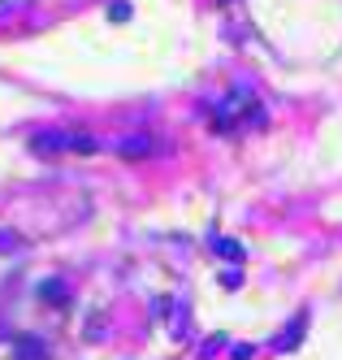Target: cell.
I'll return each instance as SVG.
<instances>
[{"mask_svg": "<svg viewBox=\"0 0 342 360\" xmlns=\"http://www.w3.org/2000/svg\"><path fill=\"white\" fill-rule=\"evenodd\" d=\"M239 117H251V122H265V109H260V100L247 91V87H234L221 105H217V126L230 131V126H239Z\"/></svg>", "mask_w": 342, "mask_h": 360, "instance_id": "obj_1", "label": "cell"}, {"mask_svg": "<svg viewBox=\"0 0 342 360\" xmlns=\"http://www.w3.org/2000/svg\"><path fill=\"white\" fill-rule=\"evenodd\" d=\"M65 148H70V135H61V131L31 135V152H39V157H52V152H65Z\"/></svg>", "mask_w": 342, "mask_h": 360, "instance_id": "obj_2", "label": "cell"}, {"mask_svg": "<svg viewBox=\"0 0 342 360\" xmlns=\"http://www.w3.org/2000/svg\"><path fill=\"white\" fill-rule=\"evenodd\" d=\"M117 152L121 157H147V152H156V139L152 135H130V139L117 143Z\"/></svg>", "mask_w": 342, "mask_h": 360, "instance_id": "obj_3", "label": "cell"}, {"mask_svg": "<svg viewBox=\"0 0 342 360\" xmlns=\"http://www.w3.org/2000/svg\"><path fill=\"white\" fill-rule=\"evenodd\" d=\"M303 330H308V313H299V317H291V326H286V330L277 334V347H282V352H291V347H295V339H299V334H303Z\"/></svg>", "mask_w": 342, "mask_h": 360, "instance_id": "obj_4", "label": "cell"}, {"mask_svg": "<svg viewBox=\"0 0 342 360\" xmlns=\"http://www.w3.org/2000/svg\"><path fill=\"white\" fill-rule=\"evenodd\" d=\"M18 360H48V352L39 347V339H22V347H18Z\"/></svg>", "mask_w": 342, "mask_h": 360, "instance_id": "obj_5", "label": "cell"}, {"mask_svg": "<svg viewBox=\"0 0 342 360\" xmlns=\"http://www.w3.org/2000/svg\"><path fill=\"white\" fill-rule=\"evenodd\" d=\"M0 252H22V235H13V230H0Z\"/></svg>", "mask_w": 342, "mask_h": 360, "instance_id": "obj_6", "label": "cell"}, {"mask_svg": "<svg viewBox=\"0 0 342 360\" xmlns=\"http://www.w3.org/2000/svg\"><path fill=\"white\" fill-rule=\"evenodd\" d=\"M213 248H217L221 256H234V261H243V248H239V243H230V239H213Z\"/></svg>", "mask_w": 342, "mask_h": 360, "instance_id": "obj_7", "label": "cell"}, {"mask_svg": "<svg viewBox=\"0 0 342 360\" xmlns=\"http://www.w3.org/2000/svg\"><path fill=\"white\" fill-rule=\"evenodd\" d=\"M70 148H74V152H96L100 143H96L91 135H70Z\"/></svg>", "mask_w": 342, "mask_h": 360, "instance_id": "obj_8", "label": "cell"}, {"mask_svg": "<svg viewBox=\"0 0 342 360\" xmlns=\"http://www.w3.org/2000/svg\"><path fill=\"white\" fill-rule=\"evenodd\" d=\"M109 13H113V22H126V18H130V5H121V0H117V5H113Z\"/></svg>", "mask_w": 342, "mask_h": 360, "instance_id": "obj_9", "label": "cell"}]
</instances>
